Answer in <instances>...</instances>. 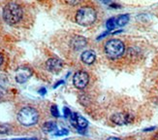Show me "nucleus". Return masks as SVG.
Segmentation results:
<instances>
[{"instance_id": "nucleus-19", "label": "nucleus", "mask_w": 158, "mask_h": 140, "mask_svg": "<svg viewBox=\"0 0 158 140\" xmlns=\"http://www.w3.org/2000/svg\"><path fill=\"white\" fill-rule=\"evenodd\" d=\"M71 111H70V109L69 108H67V107H64V117L65 118H70V116H71Z\"/></svg>"}, {"instance_id": "nucleus-26", "label": "nucleus", "mask_w": 158, "mask_h": 140, "mask_svg": "<svg viewBox=\"0 0 158 140\" xmlns=\"http://www.w3.org/2000/svg\"><path fill=\"white\" fill-rule=\"evenodd\" d=\"M153 129H155V128H149V129H146L143 131H150V130H153Z\"/></svg>"}, {"instance_id": "nucleus-25", "label": "nucleus", "mask_w": 158, "mask_h": 140, "mask_svg": "<svg viewBox=\"0 0 158 140\" xmlns=\"http://www.w3.org/2000/svg\"><path fill=\"white\" fill-rule=\"evenodd\" d=\"M63 83H64V81H59L58 83H56V85H54V87H53V88H57L59 85H61V84H63Z\"/></svg>"}, {"instance_id": "nucleus-5", "label": "nucleus", "mask_w": 158, "mask_h": 140, "mask_svg": "<svg viewBox=\"0 0 158 140\" xmlns=\"http://www.w3.org/2000/svg\"><path fill=\"white\" fill-rule=\"evenodd\" d=\"M111 121L118 125H125L131 124L134 121V116L126 112H120V113H115L111 117Z\"/></svg>"}, {"instance_id": "nucleus-2", "label": "nucleus", "mask_w": 158, "mask_h": 140, "mask_svg": "<svg viewBox=\"0 0 158 140\" xmlns=\"http://www.w3.org/2000/svg\"><path fill=\"white\" fill-rule=\"evenodd\" d=\"M39 120L38 111L31 106H26L19 110L18 113V121L24 127H31L37 124Z\"/></svg>"}, {"instance_id": "nucleus-9", "label": "nucleus", "mask_w": 158, "mask_h": 140, "mask_svg": "<svg viewBox=\"0 0 158 140\" xmlns=\"http://www.w3.org/2000/svg\"><path fill=\"white\" fill-rule=\"evenodd\" d=\"M70 122L71 124L76 127L78 129H85L87 128L88 125V122L86 119H85L84 117L80 116L77 113H72L70 116Z\"/></svg>"}, {"instance_id": "nucleus-15", "label": "nucleus", "mask_w": 158, "mask_h": 140, "mask_svg": "<svg viewBox=\"0 0 158 140\" xmlns=\"http://www.w3.org/2000/svg\"><path fill=\"white\" fill-rule=\"evenodd\" d=\"M10 129H11V128L9 127L8 125H6V124L0 125V133H1V134L8 133V132L10 131Z\"/></svg>"}, {"instance_id": "nucleus-28", "label": "nucleus", "mask_w": 158, "mask_h": 140, "mask_svg": "<svg viewBox=\"0 0 158 140\" xmlns=\"http://www.w3.org/2000/svg\"><path fill=\"white\" fill-rule=\"evenodd\" d=\"M39 1H41V0H39Z\"/></svg>"}, {"instance_id": "nucleus-27", "label": "nucleus", "mask_w": 158, "mask_h": 140, "mask_svg": "<svg viewBox=\"0 0 158 140\" xmlns=\"http://www.w3.org/2000/svg\"><path fill=\"white\" fill-rule=\"evenodd\" d=\"M2 96H3V94H2V92H0V99L2 98Z\"/></svg>"}, {"instance_id": "nucleus-10", "label": "nucleus", "mask_w": 158, "mask_h": 140, "mask_svg": "<svg viewBox=\"0 0 158 140\" xmlns=\"http://www.w3.org/2000/svg\"><path fill=\"white\" fill-rule=\"evenodd\" d=\"M86 39L82 36H80V35H75V36L71 39L70 41V46L72 47V49L74 50H81L84 47L86 46Z\"/></svg>"}, {"instance_id": "nucleus-21", "label": "nucleus", "mask_w": 158, "mask_h": 140, "mask_svg": "<svg viewBox=\"0 0 158 140\" xmlns=\"http://www.w3.org/2000/svg\"><path fill=\"white\" fill-rule=\"evenodd\" d=\"M100 1L106 5H112V0H100Z\"/></svg>"}, {"instance_id": "nucleus-12", "label": "nucleus", "mask_w": 158, "mask_h": 140, "mask_svg": "<svg viewBox=\"0 0 158 140\" xmlns=\"http://www.w3.org/2000/svg\"><path fill=\"white\" fill-rule=\"evenodd\" d=\"M42 129L44 132L46 133H51V132H54L56 131L57 129V125L54 122H46L43 127H42Z\"/></svg>"}, {"instance_id": "nucleus-8", "label": "nucleus", "mask_w": 158, "mask_h": 140, "mask_svg": "<svg viewBox=\"0 0 158 140\" xmlns=\"http://www.w3.org/2000/svg\"><path fill=\"white\" fill-rule=\"evenodd\" d=\"M32 76V70L29 67L23 66L17 70L16 81L19 84H23Z\"/></svg>"}, {"instance_id": "nucleus-6", "label": "nucleus", "mask_w": 158, "mask_h": 140, "mask_svg": "<svg viewBox=\"0 0 158 140\" xmlns=\"http://www.w3.org/2000/svg\"><path fill=\"white\" fill-rule=\"evenodd\" d=\"M88 82H89V75L85 71H82V70L76 72L73 77L74 86L79 90L85 89L87 86Z\"/></svg>"}, {"instance_id": "nucleus-11", "label": "nucleus", "mask_w": 158, "mask_h": 140, "mask_svg": "<svg viewBox=\"0 0 158 140\" xmlns=\"http://www.w3.org/2000/svg\"><path fill=\"white\" fill-rule=\"evenodd\" d=\"M81 61L84 62V63L92 64L96 59V55H95V53L93 51L88 50V51H85L81 54Z\"/></svg>"}, {"instance_id": "nucleus-24", "label": "nucleus", "mask_w": 158, "mask_h": 140, "mask_svg": "<svg viewBox=\"0 0 158 140\" xmlns=\"http://www.w3.org/2000/svg\"><path fill=\"white\" fill-rule=\"evenodd\" d=\"M107 140H121V139L118 138V137H114V136H112V137H109Z\"/></svg>"}, {"instance_id": "nucleus-14", "label": "nucleus", "mask_w": 158, "mask_h": 140, "mask_svg": "<svg viewBox=\"0 0 158 140\" xmlns=\"http://www.w3.org/2000/svg\"><path fill=\"white\" fill-rule=\"evenodd\" d=\"M116 25V19L115 18H111L106 22V26L109 30H113Z\"/></svg>"}, {"instance_id": "nucleus-7", "label": "nucleus", "mask_w": 158, "mask_h": 140, "mask_svg": "<svg viewBox=\"0 0 158 140\" xmlns=\"http://www.w3.org/2000/svg\"><path fill=\"white\" fill-rule=\"evenodd\" d=\"M46 67L50 72L57 74L61 71V69L63 68V61L56 58H52L47 60Z\"/></svg>"}, {"instance_id": "nucleus-20", "label": "nucleus", "mask_w": 158, "mask_h": 140, "mask_svg": "<svg viewBox=\"0 0 158 140\" xmlns=\"http://www.w3.org/2000/svg\"><path fill=\"white\" fill-rule=\"evenodd\" d=\"M41 95H44V94H46V93H47V90L45 89V88H42V89H40L39 90V92H38Z\"/></svg>"}, {"instance_id": "nucleus-1", "label": "nucleus", "mask_w": 158, "mask_h": 140, "mask_svg": "<svg viewBox=\"0 0 158 140\" xmlns=\"http://www.w3.org/2000/svg\"><path fill=\"white\" fill-rule=\"evenodd\" d=\"M23 18V9L19 4L10 2L3 8V19L9 24H18Z\"/></svg>"}, {"instance_id": "nucleus-13", "label": "nucleus", "mask_w": 158, "mask_h": 140, "mask_svg": "<svg viewBox=\"0 0 158 140\" xmlns=\"http://www.w3.org/2000/svg\"><path fill=\"white\" fill-rule=\"evenodd\" d=\"M128 22H129V15H127V14H125V15H121L116 19V25L123 26Z\"/></svg>"}, {"instance_id": "nucleus-22", "label": "nucleus", "mask_w": 158, "mask_h": 140, "mask_svg": "<svg viewBox=\"0 0 158 140\" xmlns=\"http://www.w3.org/2000/svg\"><path fill=\"white\" fill-rule=\"evenodd\" d=\"M12 140H39L37 138H18V139H12Z\"/></svg>"}, {"instance_id": "nucleus-3", "label": "nucleus", "mask_w": 158, "mask_h": 140, "mask_svg": "<svg viewBox=\"0 0 158 140\" xmlns=\"http://www.w3.org/2000/svg\"><path fill=\"white\" fill-rule=\"evenodd\" d=\"M106 55L111 59H116L121 58L125 52L124 43L118 39L109 40L104 46Z\"/></svg>"}, {"instance_id": "nucleus-23", "label": "nucleus", "mask_w": 158, "mask_h": 140, "mask_svg": "<svg viewBox=\"0 0 158 140\" xmlns=\"http://www.w3.org/2000/svg\"><path fill=\"white\" fill-rule=\"evenodd\" d=\"M3 62H4V57H3V55L0 53V65H2Z\"/></svg>"}, {"instance_id": "nucleus-18", "label": "nucleus", "mask_w": 158, "mask_h": 140, "mask_svg": "<svg viewBox=\"0 0 158 140\" xmlns=\"http://www.w3.org/2000/svg\"><path fill=\"white\" fill-rule=\"evenodd\" d=\"M64 1L67 4L71 5V6H76V5H78L81 2V0H64Z\"/></svg>"}, {"instance_id": "nucleus-17", "label": "nucleus", "mask_w": 158, "mask_h": 140, "mask_svg": "<svg viewBox=\"0 0 158 140\" xmlns=\"http://www.w3.org/2000/svg\"><path fill=\"white\" fill-rule=\"evenodd\" d=\"M68 133H69V130L66 129H62L56 131V133H54V135L56 136H62V135H67Z\"/></svg>"}, {"instance_id": "nucleus-4", "label": "nucleus", "mask_w": 158, "mask_h": 140, "mask_svg": "<svg viewBox=\"0 0 158 140\" xmlns=\"http://www.w3.org/2000/svg\"><path fill=\"white\" fill-rule=\"evenodd\" d=\"M97 18V12L90 6H85L82 8L79 9L76 14V22L80 25L88 26L96 20Z\"/></svg>"}, {"instance_id": "nucleus-16", "label": "nucleus", "mask_w": 158, "mask_h": 140, "mask_svg": "<svg viewBox=\"0 0 158 140\" xmlns=\"http://www.w3.org/2000/svg\"><path fill=\"white\" fill-rule=\"evenodd\" d=\"M51 113L52 115L54 117V118H58L59 117V111H58V108L56 104H53L52 105V107H51Z\"/></svg>"}]
</instances>
